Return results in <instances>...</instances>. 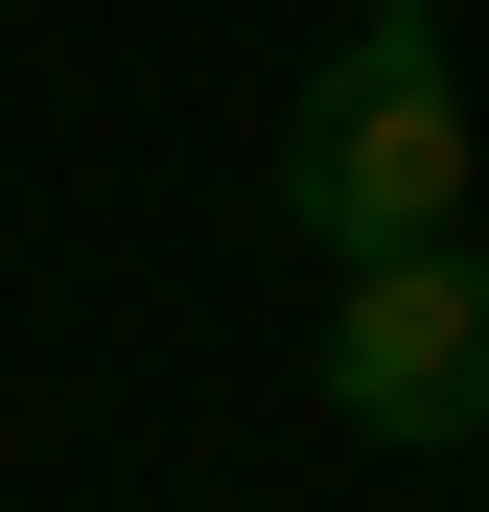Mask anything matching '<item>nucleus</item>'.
<instances>
[{"instance_id": "1", "label": "nucleus", "mask_w": 489, "mask_h": 512, "mask_svg": "<svg viewBox=\"0 0 489 512\" xmlns=\"http://www.w3.org/2000/svg\"><path fill=\"white\" fill-rule=\"evenodd\" d=\"M280 233H326V256L466 233V47H443V0H373V24L303 70V117H280Z\"/></svg>"}, {"instance_id": "2", "label": "nucleus", "mask_w": 489, "mask_h": 512, "mask_svg": "<svg viewBox=\"0 0 489 512\" xmlns=\"http://www.w3.org/2000/svg\"><path fill=\"white\" fill-rule=\"evenodd\" d=\"M326 419H350V443H489V256L466 233L350 256V303H326Z\"/></svg>"}]
</instances>
